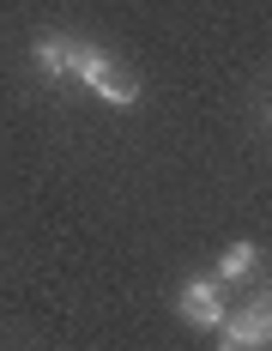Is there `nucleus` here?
Masks as SVG:
<instances>
[{
    "mask_svg": "<svg viewBox=\"0 0 272 351\" xmlns=\"http://www.w3.org/2000/svg\"><path fill=\"white\" fill-rule=\"evenodd\" d=\"M67 79L91 85L103 104H115V109H134V104H139V91H145V85H139V73L115 67V61L103 55L97 43H79V49H73V73H67Z\"/></svg>",
    "mask_w": 272,
    "mask_h": 351,
    "instance_id": "obj_1",
    "label": "nucleus"
},
{
    "mask_svg": "<svg viewBox=\"0 0 272 351\" xmlns=\"http://www.w3.org/2000/svg\"><path fill=\"white\" fill-rule=\"evenodd\" d=\"M175 315L188 321L194 333H218V321L230 315V309H224V285L218 279H188L175 291Z\"/></svg>",
    "mask_w": 272,
    "mask_h": 351,
    "instance_id": "obj_3",
    "label": "nucleus"
},
{
    "mask_svg": "<svg viewBox=\"0 0 272 351\" xmlns=\"http://www.w3.org/2000/svg\"><path fill=\"white\" fill-rule=\"evenodd\" d=\"M272 346V309L267 297H254L248 309L218 321V351H267Z\"/></svg>",
    "mask_w": 272,
    "mask_h": 351,
    "instance_id": "obj_2",
    "label": "nucleus"
},
{
    "mask_svg": "<svg viewBox=\"0 0 272 351\" xmlns=\"http://www.w3.org/2000/svg\"><path fill=\"white\" fill-rule=\"evenodd\" d=\"M254 267H260V248H254V243H230V248H224V261H218V279H224V285H248V279H254Z\"/></svg>",
    "mask_w": 272,
    "mask_h": 351,
    "instance_id": "obj_5",
    "label": "nucleus"
},
{
    "mask_svg": "<svg viewBox=\"0 0 272 351\" xmlns=\"http://www.w3.org/2000/svg\"><path fill=\"white\" fill-rule=\"evenodd\" d=\"M73 49H79V36L73 31H36V43H31V61H36V73L42 79H67L73 73Z\"/></svg>",
    "mask_w": 272,
    "mask_h": 351,
    "instance_id": "obj_4",
    "label": "nucleus"
}]
</instances>
